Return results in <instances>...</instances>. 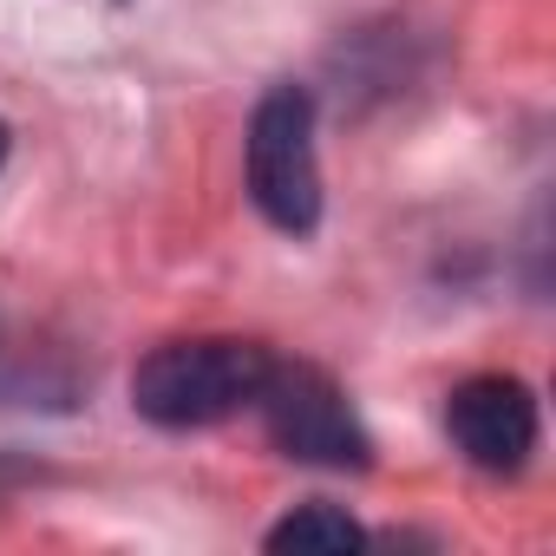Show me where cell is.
<instances>
[{
    "label": "cell",
    "instance_id": "277c9868",
    "mask_svg": "<svg viewBox=\"0 0 556 556\" xmlns=\"http://www.w3.org/2000/svg\"><path fill=\"white\" fill-rule=\"evenodd\" d=\"M445 439L458 458L484 478H517L536 458L543 439V406L536 387L517 374H471L445 393Z\"/></svg>",
    "mask_w": 556,
    "mask_h": 556
},
{
    "label": "cell",
    "instance_id": "8992f818",
    "mask_svg": "<svg viewBox=\"0 0 556 556\" xmlns=\"http://www.w3.org/2000/svg\"><path fill=\"white\" fill-rule=\"evenodd\" d=\"M34 478H40V465H34V458H21V452H0V504H8L14 491H27Z\"/></svg>",
    "mask_w": 556,
    "mask_h": 556
},
{
    "label": "cell",
    "instance_id": "7a4b0ae2",
    "mask_svg": "<svg viewBox=\"0 0 556 556\" xmlns=\"http://www.w3.org/2000/svg\"><path fill=\"white\" fill-rule=\"evenodd\" d=\"M315 92L282 79L268 86L242 131V190L268 229L308 242L321 229L328 190H321V144H315Z\"/></svg>",
    "mask_w": 556,
    "mask_h": 556
},
{
    "label": "cell",
    "instance_id": "3957f363",
    "mask_svg": "<svg viewBox=\"0 0 556 556\" xmlns=\"http://www.w3.org/2000/svg\"><path fill=\"white\" fill-rule=\"evenodd\" d=\"M249 413H262L268 445L282 452V458H295V465H315V471H374V432H367L361 406L315 361H282V354H275Z\"/></svg>",
    "mask_w": 556,
    "mask_h": 556
},
{
    "label": "cell",
    "instance_id": "52a82bcc",
    "mask_svg": "<svg viewBox=\"0 0 556 556\" xmlns=\"http://www.w3.org/2000/svg\"><path fill=\"white\" fill-rule=\"evenodd\" d=\"M8 151H14V131H8V118H0V164H8Z\"/></svg>",
    "mask_w": 556,
    "mask_h": 556
},
{
    "label": "cell",
    "instance_id": "6da1fadb",
    "mask_svg": "<svg viewBox=\"0 0 556 556\" xmlns=\"http://www.w3.org/2000/svg\"><path fill=\"white\" fill-rule=\"evenodd\" d=\"M268 348L242 334H197L164 341L131 367V413L157 432H203L255 406L268 380Z\"/></svg>",
    "mask_w": 556,
    "mask_h": 556
},
{
    "label": "cell",
    "instance_id": "5b68a950",
    "mask_svg": "<svg viewBox=\"0 0 556 556\" xmlns=\"http://www.w3.org/2000/svg\"><path fill=\"white\" fill-rule=\"evenodd\" d=\"M262 543H268L275 556H282V549H361L367 530H361L341 504H302V510H289L282 523H268Z\"/></svg>",
    "mask_w": 556,
    "mask_h": 556
}]
</instances>
